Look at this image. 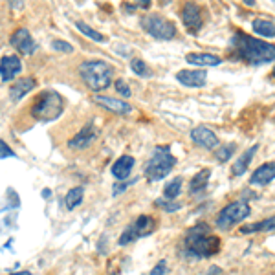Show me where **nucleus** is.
Wrapping results in <instances>:
<instances>
[{
	"label": "nucleus",
	"instance_id": "obj_1",
	"mask_svg": "<svg viewBox=\"0 0 275 275\" xmlns=\"http://www.w3.org/2000/svg\"><path fill=\"white\" fill-rule=\"evenodd\" d=\"M231 44L235 46L237 57L242 59L244 63L251 64V66H260V64L275 61V44L249 37L242 32H237L233 35Z\"/></svg>",
	"mask_w": 275,
	"mask_h": 275
},
{
	"label": "nucleus",
	"instance_id": "obj_2",
	"mask_svg": "<svg viewBox=\"0 0 275 275\" xmlns=\"http://www.w3.org/2000/svg\"><path fill=\"white\" fill-rule=\"evenodd\" d=\"M79 77L92 92H103L112 85L114 68L106 61H85L79 66Z\"/></svg>",
	"mask_w": 275,
	"mask_h": 275
},
{
	"label": "nucleus",
	"instance_id": "obj_3",
	"mask_svg": "<svg viewBox=\"0 0 275 275\" xmlns=\"http://www.w3.org/2000/svg\"><path fill=\"white\" fill-rule=\"evenodd\" d=\"M185 246H187L189 253L200 257V259H209L213 255H217L222 248L220 238L213 237L207 224H198L195 228H191L189 235L185 238Z\"/></svg>",
	"mask_w": 275,
	"mask_h": 275
},
{
	"label": "nucleus",
	"instance_id": "obj_4",
	"mask_svg": "<svg viewBox=\"0 0 275 275\" xmlns=\"http://www.w3.org/2000/svg\"><path fill=\"white\" fill-rule=\"evenodd\" d=\"M64 101L63 97L53 90H46L37 95V99L32 105V117L41 123L55 121L63 114Z\"/></svg>",
	"mask_w": 275,
	"mask_h": 275
},
{
	"label": "nucleus",
	"instance_id": "obj_5",
	"mask_svg": "<svg viewBox=\"0 0 275 275\" xmlns=\"http://www.w3.org/2000/svg\"><path fill=\"white\" fill-rule=\"evenodd\" d=\"M176 158L171 154L169 147H156L153 156L145 165V176L149 182H160L175 169Z\"/></svg>",
	"mask_w": 275,
	"mask_h": 275
},
{
	"label": "nucleus",
	"instance_id": "obj_6",
	"mask_svg": "<svg viewBox=\"0 0 275 275\" xmlns=\"http://www.w3.org/2000/svg\"><path fill=\"white\" fill-rule=\"evenodd\" d=\"M142 28L149 35H153L154 39H160V41H173L178 33L175 22H171L169 19H165L162 15H156V13L143 17Z\"/></svg>",
	"mask_w": 275,
	"mask_h": 275
},
{
	"label": "nucleus",
	"instance_id": "obj_7",
	"mask_svg": "<svg viewBox=\"0 0 275 275\" xmlns=\"http://www.w3.org/2000/svg\"><path fill=\"white\" fill-rule=\"evenodd\" d=\"M249 206L246 202L242 200H237V202H231L228 206L224 207L220 215L217 217V228L218 229H231L235 224L242 222L244 218L249 217Z\"/></svg>",
	"mask_w": 275,
	"mask_h": 275
},
{
	"label": "nucleus",
	"instance_id": "obj_8",
	"mask_svg": "<svg viewBox=\"0 0 275 275\" xmlns=\"http://www.w3.org/2000/svg\"><path fill=\"white\" fill-rule=\"evenodd\" d=\"M11 46L15 48L21 55H33L37 52V43L33 41L28 28H19V30L11 33Z\"/></svg>",
	"mask_w": 275,
	"mask_h": 275
},
{
	"label": "nucleus",
	"instance_id": "obj_9",
	"mask_svg": "<svg viewBox=\"0 0 275 275\" xmlns=\"http://www.w3.org/2000/svg\"><path fill=\"white\" fill-rule=\"evenodd\" d=\"M94 101L97 105H101L105 110L114 112L117 116H127L132 112V105H128L127 101L117 99V97H108V95H94Z\"/></svg>",
	"mask_w": 275,
	"mask_h": 275
},
{
	"label": "nucleus",
	"instance_id": "obj_10",
	"mask_svg": "<svg viewBox=\"0 0 275 275\" xmlns=\"http://www.w3.org/2000/svg\"><path fill=\"white\" fill-rule=\"evenodd\" d=\"M95 138H97V132H95V128H94V123H86L85 127L81 128L79 132L70 140L68 147L75 149V151H85V149H88L92 143H94Z\"/></svg>",
	"mask_w": 275,
	"mask_h": 275
},
{
	"label": "nucleus",
	"instance_id": "obj_11",
	"mask_svg": "<svg viewBox=\"0 0 275 275\" xmlns=\"http://www.w3.org/2000/svg\"><path fill=\"white\" fill-rule=\"evenodd\" d=\"M22 72V61L17 55H4L0 59V77L4 83H10Z\"/></svg>",
	"mask_w": 275,
	"mask_h": 275
},
{
	"label": "nucleus",
	"instance_id": "obj_12",
	"mask_svg": "<svg viewBox=\"0 0 275 275\" xmlns=\"http://www.w3.org/2000/svg\"><path fill=\"white\" fill-rule=\"evenodd\" d=\"M182 22L185 24V28L189 30L191 33H196L198 30L202 28L204 21H202V13H200V8L193 2H187L182 10Z\"/></svg>",
	"mask_w": 275,
	"mask_h": 275
},
{
	"label": "nucleus",
	"instance_id": "obj_13",
	"mask_svg": "<svg viewBox=\"0 0 275 275\" xmlns=\"http://www.w3.org/2000/svg\"><path fill=\"white\" fill-rule=\"evenodd\" d=\"M176 81L184 86H189V88H200V86L206 85L207 74L206 70H180L176 74Z\"/></svg>",
	"mask_w": 275,
	"mask_h": 275
},
{
	"label": "nucleus",
	"instance_id": "obj_14",
	"mask_svg": "<svg viewBox=\"0 0 275 275\" xmlns=\"http://www.w3.org/2000/svg\"><path fill=\"white\" fill-rule=\"evenodd\" d=\"M191 140H193L195 145H198V147H202V149H215L218 145L217 134L207 127L193 128V130H191Z\"/></svg>",
	"mask_w": 275,
	"mask_h": 275
},
{
	"label": "nucleus",
	"instance_id": "obj_15",
	"mask_svg": "<svg viewBox=\"0 0 275 275\" xmlns=\"http://www.w3.org/2000/svg\"><path fill=\"white\" fill-rule=\"evenodd\" d=\"M35 86H37L35 77H21V79H17L10 88L11 101H21L22 97H26L30 92L35 90Z\"/></svg>",
	"mask_w": 275,
	"mask_h": 275
},
{
	"label": "nucleus",
	"instance_id": "obj_16",
	"mask_svg": "<svg viewBox=\"0 0 275 275\" xmlns=\"http://www.w3.org/2000/svg\"><path fill=\"white\" fill-rule=\"evenodd\" d=\"M134 165H136V160L132 156H128V154H123L112 165V175H114V178L117 182L127 180L128 176H130V173H132Z\"/></svg>",
	"mask_w": 275,
	"mask_h": 275
},
{
	"label": "nucleus",
	"instance_id": "obj_17",
	"mask_svg": "<svg viewBox=\"0 0 275 275\" xmlns=\"http://www.w3.org/2000/svg\"><path fill=\"white\" fill-rule=\"evenodd\" d=\"M275 178V164L273 162H268V164H262L260 167L253 171V175L249 178V184L251 185H266L270 184Z\"/></svg>",
	"mask_w": 275,
	"mask_h": 275
},
{
	"label": "nucleus",
	"instance_id": "obj_18",
	"mask_svg": "<svg viewBox=\"0 0 275 275\" xmlns=\"http://www.w3.org/2000/svg\"><path fill=\"white\" fill-rule=\"evenodd\" d=\"M128 228L134 233L136 240L142 237H147V235H151V233L154 231V218L149 217V215H140V217L134 220V224H130Z\"/></svg>",
	"mask_w": 275,
	"mask_h": 275
},
{
	"label": "nucleus",
	"instance_id": "obj_19",
	"mask_svg": "<svg viewBox=\"0 0 275 275\" xmlns=\"http://www.w3.org/2000/svg\"><path fill=\"white\" fill-rule=\"evenodd\" d=\"M185 61L189 64H196V66H218V64H222V59L215 53H187Z\"/></svg>",
	"mask_w": 275,
	"mask_h": 275
},
{
	"label": "nucleus",
	"instance_id": "obj_20",
	"mask_svg": "<svg viewBox=\"0 0 275 275\" xmlns=\"http://www.w3.org/2000/svg\"><path fill=\"white\" fill-rule=\"evenodd\" d=\"M259 151V145H253L251 149H248L246 153L240 156V158L235 162V165H233V175L235 176H242L246 171H248V167H249V164H251V160H253V156H255V153Z\"/></svg>",
	"mask_w": 275,
	"mask_h": 275
},
{
	"label": "nucleus",
	"instance_id": "obj_21",
	"mask_svg": "<svg viewBox=\"0 0 275 275\" xmlns=\"http://www.w3.org/2000/svg\"><path fill=\"white\" fill-rule=\"evenodd\" d=\"M251 28L257 35L264 39H273L275 37V22H271L270 19H255L251 22Z\"/></svg>",
	"mask_w": 275,
	"mask_h": 275
},
{
	"label": "nucleus",
	"instance_id": "obj_22",
	"mask_svg": "<svg viewBox=\"0 0 275 275\" xmlns=\"http://www.w3.org/2000/svg\"><path fill=\"white\" fill-rule=\"evenodd\" d=\"M209 176H211V171L209 169H202L198 171L193 178H191V184H189V193L193 195H198L202 191L207 187V182H209Z\"/></svg>",
	"mask_w": 275,
	"mask_h": 275
},
{
	"label": "nucleus",
	"instance_id": "obj_23",
	"mask_svg": "<svg viewBox=\"0 0 275 275\" xmlns=\"http://www.w3.org/2000/svg\"><path fill=\"white\" fill-rule=\"evenodd\" d=\"M83 200H85V187L79 185V187H74V189H70L68 193H66V196H64V206H66V209L74 211L75 207L83 204Z\"/></svg>",
	"mask_w": 275,
	"mask_h": 275
},
{
	"label": "nucleus",
	"instance_id": "obj_24",
	"mask_svg": "<svg viewBox=\"0 0 275 275\" xmlns=\"http://www.w3.org/2000/svg\"><path fill=\"white\" fill-rule=\"evenodd\" d=\"M75 28L79 30L85 37H88V39H92L94 43H105L106 41V37L103 35V33H99L97 30H94L92 26H88L86 22H83V21H75Z\"/></svg>",
	"mask_w": 275,
	"mask_h": 275
},
{
	"label": "nucleus",
	"instance_id": "obj_25",
	"mask_svg": "<svg viewBox=\"0 0 275 275\" xmlns=\"http://www.w3.org/2000/svg\"><path fill=\"white\" fill-rule=\"evenodd\" d=\"M242 233H260V231H275V215L270 218H266L262 222H255L248 228L240 229Z\"/></svg>",
	"mask_w": 275,
	"mask_h": 275
},
{
	"label": "nucleus",
	"instance_id": "obj_26",
	"mask_svg": "<svg viewBox=\"0 0 275 275\" xmlns=\"http://www.w3.org/2000/svg\"><path fill=\"white\" fill-rule=\"evenodd\" d=\"M182 178H175V180H171L165 184L164 187V198L165 200H176V196H180V191H182Z\"/></svg>",
	"mask_w": 275,
	"mask_h": 275
},
{
	"label": "nucleus",
	"instance_id": "obj_27",
	"mask_svg": "<svg viewBox=\"0 0 275 275\" xmlns=\"http://www.w3.org/2000/svg\"><path fill=\"white\" fill-rule=\"evenodd\" d=\"M235 149H237V145H235V143H226V145H220V147L217 149L215 156H217L218 162H222V164H224V162H228L233 154H235Z\"/></svg>",
	"mask_w": 275,
	"mask_h": 275
},
{
	"label": "nucleus",
	"instance_id": "obj_28",
	"mask_svg": "<svg viewBox=\"0 0 275 275\" xmlns=\"http://www.w3.org/2000/svg\"><path fill=\"white\" fill-rule=\"evenodd\" d=\"M130 70H132V74L140 75V77H149L151 75V70H149L147 63L142 61V59H132L130 61Z\"/></svg>",
	"mask_w": 275,
	"mask_h": 275
},
{
	"label": "nucleus",
	"instance_id": "obj_29",
	"mask_svg": "<svg viewBox=\"0 0 275 275\" xmlns=\"http://www.w3.org/2000/svg\"><path fill=\"white\" fill-rule=\"evenodd\" d=\"M52 50H55V52H61V53H72L74 52V46L70 43H66V41H61V39H55V41H52Z\"/></svg>",
	"mask_w": 275,
	"mask_h": 275
},
{
	"label": "nucleus",
	"instance_id": "obj_30",
	"mask_svg": "<svg viewBox=\"0 0 275 275\" xmlns=\"http://www.w3.org/2000/svg\"><path fill=\"white\" fill-rule=\"evenodd\" d=\"M114 86H116L117 94L123 95V97H130V95H132V92H130V86L127 85V81H125V79H116Z\"/></svg>",
	"mask_w": 275,
	"mask_h": 275
},
{
	"label": "nucleus",
	"instance_id": "obj_31",
	"mask_svg": "<svg viewBox=\"0 0 275 275\" xmlns=\"http://www.w3.org/2000/svg\"><path fill=\"white\" fill-rule=\"evenodd\" d=\"M156 206H160L162 209H165L167 213H175V211H178L182 207V204H176V202H173V200H156Z\"/></svg>",
	"mask_w": 275,
	"mask_h": 275
},
{
	"label": "nucleus",
	"instance_id": "obj_32",
	"mask_svg": "<svg viewBox=\"0 0 275 275\" xmlns=\"http://www.w3.org/2000/svg\"><path fill=\"white\" fill-rule=\"evenodd\" d=\"M136 184V178H134V180H121V182H117L116 185H114V189H112V196H119L123 193V191L127 189L128 185H134Z\"/></svg>",
	"mask_w": 275,
	"mask_h": 275
},
{
	"label": "nucleus",
	"instance_id": "obj_33",
	"mask_svg": "<svg viewBox=\"0 0 275 275\" xmlns=\"http://www.w3.org/2000/svg\"><path fill=\"white\" fill-rule=\"evenodd\" d=\"M13 156H15V153L11 151L10 145L4 140H0V158H13Z\"/></svg>",
	"mask_w": 275,
	"mask_h": 275
},
{
	"label": "nucleus",
	"instance_id": "obj_34",
	"mask_svg": "<svg viewBox=\"0 0 275 275\" xmlns=\"http://www.w3.org/2000/svg\"><path fill=\"white\" fill-rule=\"evenodd\" d=\"M165 273H167V260H160L149 275H165Z\"/></svg>",
	"mask_w": 275,
	"mask_h": 275
},
{
	"label": "nucleus",
	"instance_id": "obj_35",
	"mask_svg": "<svg viewBox=\"0 0 275 275\" xmlns=\"http://www.w3.org/2000/svg\"><path fill=\"white\" fill-rule=\"evenodd\" d=\"M13 10H22L24 8V0H8Z\"/></svg>",
	"mask_w": 275,
	"mask_h": 275
},
{
	"label": "nucleus",
	"instance_id": "obj_36",
	"mask_svg": "<svg viewBox=\"0 0 275 275\" xmlns=\"http://www.w3.org/2000/svg\"><path fill=\"white\" fill-rule=\"evenodd\" d=\"M138 4H140V8H143V10H147L149 6H151V2H153V0H136Z\"/></svg>",
	"mask_w": 275,
	"mask_h": 275
},
{
	"label": "nucleus",
	"instance_id": "obj_37",
	"mask_svg": "<svg viewBox=\"0 0 275 275\" xmlns=\"http://www.w3.org/2000/svg\"><path fill=\"white\" fill-rule=\"evenodd\" d=\"M242 2L246 6H249V8H255V6H257V2H255V0H242Z\"/></svg>",
	"mask_w": 275,
	"mask_h": 275
},
{
	"label": "nucleus",
	"instance_id": "obj_38",
	"mask_svg": "<svg viewBox=\"0 0 275 275\" xmlns=\"http://www.w3.org/2000/svg\"><path fill=\"white\" fill-rule=\"evenodd\" d=\"M218 271H220V268H217V266H213V268L209 270V273H207V275H217Z\"/></svg>",
	"mask_w": 275,
	"mask_h": 275
},
{
	"label": "nucleus",
	"instance_id": "obj_39",
	"mask_svg": "<svg viewBox=\"0 0 275 275\" xmlns=\"http://www.w3.org/2000/svg\"><path fill=\"white\" fill-rule=\"evenodd\" d=\"M10 275H32V271H13V273H10Z\"/></svg>",
	"mask_w": 275,
	"mask_h": 275
},
{
	"label": "nucleus",
	"instance_id": "obj_40",
	"mask_svg": "<svg viewBox=\"0 0 275 275\" xmlns=\"http://www.w3.org/2000/svg\"><path fill=\"white\" fill-rule=\"evenodd\" d=\"M43 196H44V198H48V196H50V189L43 191Z\"/></svg>",
	"mask_w": 275,
	"mask_h": 275
},
{
	"label": "nucleus",
	"instance_id": "obj_41",
	"mask_svg": "<svg viewBox=\"0 0 275 275\" xmlns=\"http://www.w3.org/2000/svg\"><path fill=\"white\" fill-rule=\"evenodd\" d=\"M162 2H167V0H162Z\"/></svg>",
	"mask_w": 275,
	"mask_h": 275
}]
</instances>
